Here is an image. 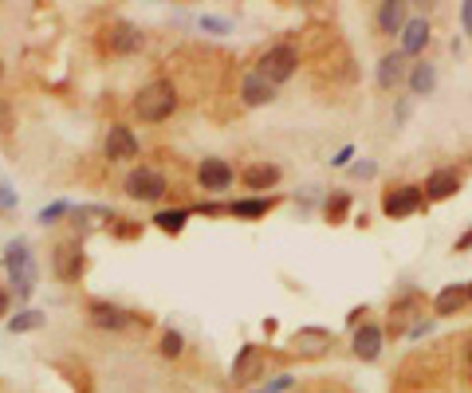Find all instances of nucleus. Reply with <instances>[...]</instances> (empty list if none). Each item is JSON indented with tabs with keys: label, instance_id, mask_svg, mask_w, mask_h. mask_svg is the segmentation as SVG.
Masks as SVG:
<instances>
[{
	"label": "nucleus",
	"instance_id": "1",
	"mask_svg": "<svg viewBox=\"0 0 472 393\" xmlns=\"http://www.w3.org/2000/svg\"><path fill=\"white\" fill-rule=\"evenodd\" d=\"M0 264H4L8 272V292L16 295V303H28V299L36 295V284H39V264H36V252L32 244L24 240V236H16V240H8L4 256H0Z\"/></svg>",
	"mask_w": 472,
	"mask_h": 393
},
{
	"label": "nucleus",
	"instance_id": "2",
	"mask_svg": "<svg viewBox=\"0 0 472 393\" xmlns=\"http://www.w3.org/2000/svg\"><path fill=\"white\" fill-rule=\"evenodd\" d=\"M178 107H181V91L173 79H150L142 83V91L135 95V118L146 122V127H158V122L173 118Z\"/></svg>",
	"mask_w": 472,
	"mask_h": 393
},
{
	"label": "nucleus",
	"instance_id": "3",
	"mask_svg": "<svg viewBox=\"0 0 472 393\" xmlns=\"http://www.w3.org/2000/svg\"><path fill=\"white\" fill-rule=\"evenodd\" d=\"M87 323L107 335H130V330H150L153 319L146 311H130L115 299H87Z\"/></svg>",
	"mask_w": 472,
	"mask_h": 393
},
{
	"label": "nucleus",
	"instance_id": "4",
	"mask_svg": "<svg viewBox=\"0 0 472 393\" xmlns=\"http://www.w3.org/2000/svg\"><path fill=\"white\" fill-rule=\"evenodd\" d=\"M48 264H51V275H56L59 284L75 287L79 279L87 275V244L79 240V236H71V240H59V244H51V256H48Z\"/></svg>",
	"mask_w": 472,
	"mask_h": 393
},
{
	"label": "nucleus",
	"instance_id": "5",
	"mask_svg": "<svg viewBox=\"0 0 472 393\" xmlns=\"http://www.w3.org/2000/svg\"><path fill=\"white\" fill-rule=\"evenodd\" d=\"M300 64H303L300 48L287 44V39H284V44H272V48H264V51H260V59H256V71H260V75L268 79L275 91H280L287 79H295Z\"/></svg>",
	"mask_w": 472,
	"mask_h": 393
},
{
	"label": "nucleus",
	"instance_id": "6",
	"mask_svg": "<svg viewBox=\"0 0 472 393\" xmlns=\"http://www.w3.org/2000/svg\"><path fill=\"white\" fill-rule=\"evenodd\" d=\"M122 193L142 205H162L170 193V178L158 165H135V170L127 173V181H122Z\"/></svg>",
	"mask_w": 472,
	"mask_h": 393
},
{
	"label": "nucleus",
	"instance_id": "7",
	"mask_svg": "<svg viewBox=\"0 0 472 393\" xmlns=\"http://www.w3.org/2000/svg\"><path fill=\"white\" fill-rule=\"evenodd\" d=\"M429 201H425V189L414 181H402V185H389L382 193V216L386 221H406V216H417L425 213Z\"/></svg>",
	"mask_w": 472,
	"mask_h": 393
},
{
	"label": "nucleus",
	"instance_id": "8",
	"mask_svg": "<svg viewBox=\"0 0 472 393\" xmlns=\"http://www.w3.org/2000/svg\"><path fill=\"white\" fill-rule=\"evenodd\" d=\"M425 315V295L417 287H406L389 299V327L386 335H409V327H417Z\"/></svg>",
	"mask_w": 472,
	"mask_h": 393
},
{
	"label": "nucleus",
	"instance_id": "9",
	"mask_svg": "<svg viewBox=\"0 0 472 393\" xmlns=\"http://www.w3.org/2000/svg\"><path fill=\"white\" fill-rule=\"evenodd\" d=\"M102 158L110 165H130L142 158V142L138 134L127 127V122H110L107 134H102Z\"/></svg>",
	"mask_w": 472,
	"mask_h": 393
},
{
	"label": "nucleus",
	"instance_id": "10",
	"mask_svg": "<svg viewBox=\"0 0 472 393\" xmlns=\"http://www.w3.org/2000/svg\"><path fill=\"white\" fill-rule=\"evenodd\" d=\"M264 374H268V350L264 346H256V343H244L240 350H236V358H232V370H229V378H232V386H256Z\"/></svg>",
	"mask_w": 472,
	"mask_h": 393
},
{
	"label": "nucleus",
	"instance_id": "11",
	"mask_svg": "<svg viewBox=\"0 0 472 393\" xmlns=\"http://www.w3.org/2000/svg\"><path fill=\"white\" fill-rule=\"evenodd\" d=\"M102 44H107L110 56H135V51L146 48V32L138 24H130V20H110L102 28Z\"/></svg>",
	"mask_w": 472,
	"mask_h": 393
},
{
	"label": "nucleus",
	"instance_id": "12",
	"mask_svg": "<svg viewBox=\"0 0 472 393\" xmlns=\"http://www.w3.org/2000/svg\"><path fill=\"white\" fill-rule=\"evenodd\" d=\"M422 189H425V201L429 205L453 201V196L465 189V170H460V165H437V170L425 178Z\"/></svg>",
	"mask_w": 472,
	"mask_h": 393
},
{
	"label": "nucleus",
	"instance_id": "13",
	"mask_svg": "<svg viewBox=\"0 0 472 393\" xmlns=\"http://www.w3.org/2000/svg\"><path fill=\"white\" fill-rule=\"evenodd\" d=\"M236 99H240L244 110H256V107H272V102L280 99V91H275L272 83L252 67V71H244L240 75V83H236Z\"/></svg>",
	"mask_w": 472,
	"mask_h": 393
},
{
	"label": "nucleus",
	"instance_id": "14",
	"mask_svg": "<svg viewBox=\"0 0 472 393\" xmlns=\"http://www.w3.org/2000/svg\"><path fill=\"white\" fill-rule=\"evenodd\" d=\"M429 44H433V24H429V16H409L402 36H398V51H402L406 59H425Z\"/></svg>",
	"mask_w": 472,
	"mask_h": 393
},
{
	"label": "nucleus",
	"instance_id": "15",
	"mask_svg": "<svg viewBox=\"0 0 472 393\" xmlns=\"http://www.w3.org/2000/svg\"><path fill=\"white\" fill-rule=\"evenodd\" d=\"M382 350H386V327L382 323H371V319H366L358 330H351V354L358 362L371 366V362L382 358Z\"/></svg>",
	"mask_w": 472,
	"mask_h": 393
},
{
	"label": "nucleus",
	"instance_id": "16",
	"mask_svg": "<svg viewBox=\"0 0 472 393\" xmlns=\"http://www.w3.org/2000/svg\"><path fill=\"white\" fill-rule=\"evenodd\" d=\"M197 185L205 193H229L236 185V165L224 158H201L197 165Z\"/></svg>",
	"mask_w": 472,
	"mask_h": 393
},
{
	"label": "nucleus",
	"instance_id": "17",
	"mask_svg": "<svg viewBox=\"0 0 472 393\" xmlns=\"http://www.w3.org/2000/svg\"><path fill=\"white\" fill-rule=\"evenodd\" d=\"M284 181V170L275 162H252L240 170V185L249 189V196H268V189Z\"/></svg>",
	"mask_w": 472,
	"mask_h": 393
},
{
	"label": "nucleus",
	"instance_id": "18",
	"mask_svg": "<svg viewBox=\"0 0 472 393\" xmlns=\"http://www.w3.org/2000/svg\"><path fill=\"white\" fill-rule=\"evenodd\" d=\"M437 83H441V71H437L433 59H414V64H409V75H406L409 99H429V95H437Z\"/></svg>",
	"mask_w": 472,
	"mask_h": 393
},
{
	"label": "nucleus",
	"instance_id": "19",
	"mask_svg": "<svg viewBox=\"0 0 472 393\" xmlns=\"http://www.w3.org/2000/svg\"><path fill=\"white\" fill-rule=\"evenodd\" d=\"M292 346H295V354L300 358H323L327 350L335 346V335L327 327H300L292 335Z\"/></svg>",
	"mask_w": 472,
	"mask_h": 393
},
{
	"label": "nucleus",
	"instance_id": "20",
	"mask_svg": "<svg viewBox=\"0 0 472 393\" xmlns=\"http://www.w3.org/2000/svg\"><path fill=\"white\" fill-rule=\"evenodd\" d=\"M409 75V59L402 56V51H386L382 59H378V67H374V83H378V91H398L406 83Z\"/></svg>",
	"mask_w": 472,
	"mask_h": 393
},
{
	"label": "nucleus",
	"instance_id": "21",
	"mask_svg": "<svg viewBox=\"0 0 472 393\" xmlns=\"http://www.w3.org/2000/svg\"><path fill=\"white\" fill-rule=\"evenodd\" d=\"M406 20H409V4H406V0H382V4H378V13H374V32L394 39V36H402Z\"/></svg>",
	"mask_w": 472,
	"mask_h": 393
},
{
	"label": "nucleus",
	"instance_id": "22",
	"mask_svg": "<svg viewBox=\"0 0 472 393\" xmlns=\"http://www.w3.org/2000/svg\"><path fill=\"white\" fill-rule=\"evenodd\" d=\"M275 205H284V196H236V201H229V216H236V221H264Z\"/></svg>",
	"mask_w": 472,
	"mask_h": 393
},
{
	"label": "nucleus",
	"instance_id": "23",
	"mask_svg": "<svg viewBox=\"0 0 472 393\" xmlns=\"http://www.w3.org/2000/svg\"><path fill=\"white\" fill-rule=\"evenodd\" d=\"M465 307H468V287L465 284H449L433 295V315L437 319H453V315L465 311Z\"/></svg>",
	"mask_w": 472,
	"mask_h": 393
},
{
	"label": "nucleus",
	"instance_id": "24",
	"mask_svg": "<svg viewBox=\"0 0 472 393\" xmlns=\"http://www.w3.org/2000/svg\"><path fill=\"white\" fill-rule=\"evenodd\" d=\"M189 216H197L193 213V205H178V209H158L150 216V224L158 232H166V236H181L186 232V224H189Z\"/></svg>",
	"mask_w": 472,
	"mask_h": 393
},
{
	"label": "nucleus",
	"instance_id": "25",
	"mask_svg": "<svg viewBox=\"0 0 472 393\" xmlns=\"http://www.w3.org/2000/svg\"><path fill=\"white\" fill-rule=\"evenodd\" d=\"M351 209H354V196L346 189H331L323 196V221L327 224H343L351 221Z\"/></svg>",
	"mask_w": 472,
	"mask_h": 393
},
{
	"label": "nucleus",
	"instance_id": "26",
	"mask_svg": "<svg viewBox=\"0 0 472 393\" xmlns=\"http://www.w3.org/2000/svg\"><path fill=\"white\" fill-rule=\"evenodd\" d=\"M8 335H32V330H44L48 327V311L39 307H20L16 315H8Z\"/></svg>",
	"mask_w": 472,
	"mask_h": 393
},
{
	"label": "nucleus",
	"instance_id": "27",
	"mask_svg": "<svg viewBox=\"0 0 472 393\" xmlns=\"http://www.w3.org/2000/svg\"><path fill=\"white\" fill-rule=\"evenodd\" d=\"M158 354L162 358H170V362H178V358H186V335L181 330H162V338H158Z\"/></svg>",
	"mask_w": 472,
	"mask_h": 393
},
{
	"label": "nucleus",
	"instance_id": "28",
	"mask_svg": "<svg viewBox=\"0 0 472 393\" xmlns=\"http://www.w3.org/2000/svg\"><path fill=\"white\" fill-rule=\"evenodd\" d=\"M107 232L115 236V240H138V236H142V221H130V216H118L115 213V221L107 224Z\"/></svg>",
	"mask_w": 472,
	"mask_h": 393
},
{
	"label": "nucleus",
	"instance_id": "29",
	"mask_svg": "<svg viewBox=\"0 0 472 393\" xmlns=\"http://www.w3.org/2000/svg\"><path fill=\"white\" fill-rule=\"evenodd\" d=\"M71 209H75L71 201H51V205H44V209L36 213V224H44V229H48V224H59L64 216H71Z\"/></svg>",
	"mask_w": 472,
	"mask_h": 393
},
{
	"label": "nucleus",
	"instance_id": "30",
	"mask_svg": "<svg viewBox=\"0 0 472 393\" xmlns=\"http://www.w3.org/2000/svg\"><path fill=\"white\" fill-rule=\"evenodd\" d=\"M197 28L205 36H229L232 32V20L229 16H213V13H205L201 20H197Z\"/></svg>",
	"mask_w": 472,
	"mask_h": 393
},
{
	"label": "nucleus",
	"instance_id": "31",
	"mask_svg": "<svg viewBox=\"0 0 472 393\" xmlns=\"http://www.w3.org/2000/svg\"><path fill=\"white\" fill-rule=\"evenodd\" d=\"M295 381H300V378H295V374H287V370H284V374L268 378L260 389H252V393H292V389H295Z\"/></svg>",
	"mask_w": 472,
	"mask_h": 393
},
{
	"label": "nucleus",
	"instance_id": "32",
	"mask_svg": "<svg viewBox=\"0 0 472 393\" xmlns=\"http://www.w3.org/2000/svg\"><path fill=\"white\" fill-rule=\"evenodd\" d=\"M16 130V107L0 95V134H13Z\"/></svg>",
	"mask_w": 472,
	"mask_h": 393
},
{
	"label": "nucleus",
	"instance_id": "33",
	"mask_svg": "<svg viewBox=\"0 0 472 393\" xmlns=\"http://www.w3.org/2000/svg\"><path fill=\"white\" fill-rule=\"evenodd\" d=\"M351 178H358V181H374V178H378V162H374V158L354 162V165H351Z\"/></svg>",
	"mask_w": 472,
	"mask_h": 393
},
{
	"label": "nucleus",
	"instance_id": "34",
	"mask_svg": "<svg viewBox=\"0 0 472 393\" xmlns=\"http://www.w3.org/2000/svg\"><path fill=\"white\" fill-rule=\"evenodd\" d=\"M409 115H414V99H409V95H402V99L394 102V127L402 130L406 122H409Z\"/></svg>",
	"mask_w": 472,
	"mask_h": 393
},
{
	"label": "nucleus",
	"instance_id": "35",
	"mask_svg": "<svg viewBox=\"0 0 472 393\" xmlns=\"http://www.w3.org/2000/svg\"><path fill=\"white\" fill-rule=\"evenodd\" d=\"M16 205H20L16 189L8 181H0V213H16Z\"/></svg>",
	"mask_w": 472,
	"mask_h": 393
},
{
	"label": "nucleus",
	"instance_id": "36",
	"mask_svg": "<svg viewBox=\"0 0 472 393\" xmlns=\"http://www.w3.org/2000/svg\"><path fill=\"white\" fill-rule=\"evenodd\" d=\"M193 213H201V216H229V201H201V205H193Z\"/></svg>",
	"mask_w": 472,
	"mask_h": 393
},
{
	"label": "nucleus",
	"instance_id": "37",
	"mask_svg": "<svg viewBox=\"0 0 472 393\" xmlns=\"http://www.w3.org/2000/svg\"><path fill=\"white\" fill-rule=\"evenodd\" d=\"M331 165H335V170H351V165H354V146H343V150H335Z\"/></svg>",
	"mask_w": 472,
	"mask_h": 393
},
{
	"label": "nucleus",
	"instance_id": "38",
	"mask_svg": "<svg viewBox=\"0 0 472 393\" xmlns=\"http://www.w3.org/2000/svg\"><path fill=\"white\" fill-rule=\"evenodd\" d=\"M366 315H371V307H351V315H346V327H351V330H358V327H363L366 323Z\"/></svg>",
	"mask_w": 472,
	"mask_h": 393
},
{
	"label": "nucleus",
	"instance_id": "39",
	"mask_svg": "<svg viewBox=\"0 0 472 393\" xmlns=\"http://www.w3.org/2000/svg\"><path fill=\"white\" fill-rule=\"evenodd\" d=\"M8 315H13V292L0 287V323H8Z\"/></svg>",
	"mask_w": 472,
	"mask_h": 393
},
{
	"label": "nucleus",
	"instance_id": "40",
	"mask_svg": "<svg viewBox=\"0 0 472 393\" xmlns=\"http://www.w3.org/2000/svg\"><path fill=\"white\" fill-rule=\"evenodd\" d=\"M460 28H465V36H472V0L460 4Z\"/></svg>",
	"mask_w": 472,
	"mask_h": 393
},
{
	"label": "nucleus",
	"instance_id": "41",
	"mask_svg": "<svg viewBox=\"0 0 472 393\" xmlns=\"http://www.w3.org/2000/svg\"><path fill=\"white\" fill-rule=\"evenodd\" d=\"M453 252H472V229H465L457 236V244H453Z\"/></svg>",
	"mask_w": 472,
	"mask_h": 393
},
{
	"label": "nucleus",
	"instance_id": "42",
	"mask_svg": "<svg viewBox=\"0 0 472 393\" xmlns=\"http://www.w3.org/2000/svg\"><path fill=\"white\" fill-rule=\"evenodd\" d=\"M465 374L472 381V338H468V346H465Z\"/></svg>",
	"mask_w": 472,
	"mask_h": 393
},
{
	"label": "nucleus",
	"instance_id": "43",
	"mask_svg": "<svg viewBox=\"0 0 472 393\" xmlns=\"http://www.w3.org/2000/svg\"><path fill=\"white\" fill-rule=\"evenodd\" d=\"M465 287H468V303H472V284H465Z\"/></svg>",
	"mask_w": 472,
	"mask_h": 393
},
{
	"label": "nucleus",
	"instance_id": "44",
	"mask_svg": "<svg viewBox=\"0 0 472 393\" xmlns=\"http://www.w3.org/2000/svg\"><path fill=\"white\" fill-rule=\"evenodd\" d=\"M468 165H472V153H468Z\"/></svg>",
	"mask_w": 472,
	"mask_h": 393
}]
</instances>
